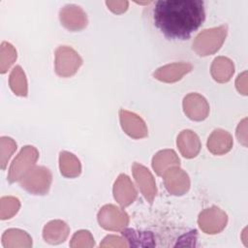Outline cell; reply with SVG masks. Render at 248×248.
<instances>
[{
  "label": "cell",
  "instance_id": "6da1fadb",
  "mask_svg": "<svg viewBox=\"0 0 248 248\" xmlns=\"http://www.w3.org/2000/svg\"><path fill=\"white\" fill-rule=\"evenodd\" d=\"M204 17L202 0H159L153 9L155 26L170 39H188Z\"/></svg>",
  "mask_w": 248,
  "mask_h": 248
},
{
  "label": "cell",
  "instance_id": "7a4b0ae2",
  "mask_svg": "<svg viewBox=\"0 0 248 248\" xmlns=\"http://www.w3.org/2000/svg\"><path fill=\"white\" fill-rule=\"evenodd\" d=\"M227 31L226 25L202 30L196 36L193 49L200 56H207L217 52L226 39Z\"/></svg>",
  "mask_w": 248,
  "mask_h": 248
},
{
  "label": "cell",
  "instance_id": "3957f363",
  "mask_svg": "<svg viewBox=\"0 0 248 248\" xmlns=\"http://www.w3.org/2000/svg\"><path fill=\"white\" fill-rule=\"evenodd\" d=\"M52 181L50 170L43 166L33 167L19 181L20 186L32 195H46Z\"/></svg>",
  "mask_w": 248,
  "mask_h": 248
},
{
  "label": "cell",
  "instance_id": "277c9868",
  "mask_svg": "<svg viewBox=\"0 0 248 248\" xmlns=\"http://www.w3.org/2000/svg\"><path fill=\"white\" fill-rule=\"evenodd\" d=\"M39 158V151L32 145L24 146L12 162L8 180L11 183L20 181L22 177L33 168Z\"/></svg>",
  "mask_w": 248,
  "mask_h": 248
},
{
  "label": "cell",
  "instance_id": "5b68a950",
  "mask_svg": "<svg viewBox=\"0 0 248 248\" xmlns=\"http://www.w3.org/2000/svg\"><path fill=\"white\" fill-rule=\"evenodd\" d=\"M82 64L78 53L68 46H60L55 50V72L61 78L74 76Z\"/></svg>",
  "mask_w": 248,
  "mask_h": 248
},
{
  "label": "cell",
  "instance_id": "8992f818",
  "mask_svg": "<svg viewBox=\"0 0 248 248\" xmlns=\"http://www.w3.org/2000/svg\"><path fill=\"white\" fill-rule=\"evenodd\" d=\"M98 222L107 231H121L128 226L129 216L121 208L106 204L98 212Z\"/></svg>",
  "mask_w": 248,
  "mask_h": 248
},
{
  "label": "cell",
  "instance_id": "52a82bcc",
  "mask_svg": "<svg viewBox=\"0 0 248 248\" xmlns=\"http://www.w3.org/2000/svg\"><path fill=\"white\" fill-rule=\"evenodd\" d=\"M228 222L227 214L219 207L212 206L202 210L198 218L200 229L207 234H215L222 232Z\"/></svg>",
  "mask_w": 248,
  "mask_h": 248
},
{
  "label": "cell",
  "instance_id": "ba28073f",
  "mask_svg": "<svg viewBox=\"0 0 248 248\" xmlns=\"http://www.w3.org/2000/svg\"><path fill=\"white\" fill-rule=\"evenodd\" d=\"M162 176L166 189L171 195L182 196L190 189V178L179 166L168 169Z\"/></svg>",
  "mask_w": 248,
  "mask_h": 248
},
{
  "label": "cell",
  "instance_id": "9c48e42d",
  "mask_svg": "<svg viewBox=\"0 0 248 248\" xmlns=\"http://www.w3.org/2000/svg\"><path fill=\"white\" fill-rule=\"evenodd\" d=\"M132 171L134 178L137 182V185L141 194L143 195L144 199L149 203H152L157 194V187L152 173L149 171L147 168L139 163L133 164Z\"/></svg>",
  "mask_w": 248,
  "mask_h": 248
},
{
  "label": "cell",
  "instance_id": "30bf717a",
  "mask_svg": "<svg viewBox=\"0 0 248 248\" xmlns=\"http://www.w3.org/2000/svg\"><path fill=\"white\" fill-rule=\"evenodd\" d=\"M61 24L70 31H79L86 27L87 16L84 11L77 5L64 6L59 13Z\"/></svg>",
  "mask_w": 248,
  "mask_h": 248
},
{
  "label": "cell",
  "instance_id": "8fae6325",
  "mask_svg": "<svg viewBox=\"0 0 248 248\" xmlns=\"http://www.w3.org/2000/svg\"><path fill=\"white\" fill-rule=\"evenodd\" d=\"M182 105L184 113L194 121H202L208 116L209 105L206 99L198 93L186 95Z\"/></svg>",
  "mask_w": 248,
  "mask_h": 248
},
{
  "label": "cell",
  "instance_id": "7c38bea8",
  "mask_svg": "<svg viewBox=\"0 0 248 248\" xmlns=\"http://www.w3.org/2000/svg\"><path fill=\"white\" fill-rule=\"evenodd\" d=\"M120 124L123 131L133 139H142L147 137L148 130L145 122L138 114L126 109L119 110Z\"/></svg>",
  "mask_w": 248,
  "mask_h": 248
},
{
  "label": "cell",
  "instance_id": "4fadbf2b",
  "mask_svg": "<svg viewBox=\"0 0 248 248\" xmlns=\"http://www.w3.org/2000/svg\"><path fill=\"white\" fill-rule=\"evenodd\" d=\"M113 197L115 201L122 206L126 207L130 205L138 196V192L130 179L126 174H120L113 185Z\"/></svg>",
  "mask_w": 248,
  "mask_h": 248
},
{
  "label": "cell",
  "instance_id": "5bb4252c",
  "mask_svg": "<svg viewBox=\"0 0 248 248\" xmlns=\"http://www.w3.org/2000/svg\"><path fill=\"white\" fill-rule=\"evenodd\" d=\"M192 70V65L186 62H178L165 65L158 68L153 76L156 79L163 82H175L178 81Z\"/></svg>",
  "mask_w": 248,
  "mask_h": 248
},
{
  "label": "cell",
  "instance_id": "9a60e30c",
  "mask_svg": "<svg viewBox=\"0 0 248 248\" xmlns=\"http://www.w3.org/2000/svg\"><path fill=\"white\" fill-rule=\"evenodd\" d=\"M177 147L183 157L191 159L196 157L202 147L200 138L191 130H183L177 136Z\"/></svg>",
  "mask_w": 248,
  "mask_h": 248
},
{
  "label": "cell",
  "instance_id": "2e32d148",
  "mask_svg": "<svg viewBox=\"0 0 248 248\" xmlns=\"http://www.w3.org/2000/svg\"><path fill=\"white\" fill-rule=\"evenodd\" d=\"M233 141L231 134L222 129L214 130L207 140V148L214 155L228 153L232 147Z\"/></svg>",
  "mask_w": 248,
  "mask_h": 248
},
{
  "label": "cell",
  "instance_id": "e0dca14e",
  "mask_svg": "<svg viewBox=\"0 0 248 248\" xmlns=\"http://www.w3.org/2000/svg\"><path fill=\"white\" fill-rule=\"evenodd\" d=\"M70 232L69 226L61 220L48 222L43 230V237L49 244H60L64 242Z\"/></svg>",
  "mask_w": 248,
  "mask_h": 248
},
{
  "label": "cell",
  "instance_id": "ac0fdd59",
  "mask_svg": "<svg viewBox=\"0 0 248 248\" xmlns=\"http://www.w3.org/2000/svg\"><path fill=\"white\" fill-rule=\"evenodd\" d=\"M211 76L217 82H227L231 79L234 73V66L231 59L225 56L216 57L210 68Z\"/></svg>",
  "mask_w": 248,
  "mask_h": 248
},
{
  "label": "cell",
  "instance_id": "d6986e66",
  "mask_svg": "<svg viewBox=\"0 0 248 248\" xmlns=\"http://www.w3.org/2000/svg\"><path fill=\"white\" fill-rule=\"evenodd\" d=\"M2 245L5 248H29L32 246L31 236L18 229L7 230L2 237Z\"/></svg>",
  "mask_w": 248,
  "mask_h": 248
},
{
  "label": "cell",
  "instance_id": "ffe728a7",
  "mask_svg": "<svg viewBox=\"0 0 248 248\" xmlns=\"http://www.w3.org/2000/svg\"><path fill=\"white\" fill-rule=\"evenodd\" d=\"M179 165L180 160L172 149L161 150L152 159V168L158 175H163L168 169Z\"/></svg>",
  "mask_w": 248,
  "mask_h": 248
},
{
  "label": "cell",
  "instance_id": "44dd1931",
  "mask_svg": "<svg viewBox=\"0 0 248 248\" xmlns=\"http://www.w3.org/2000/svg\"><path fill=\"white\" fill-rule=\"evenodd\" d=\"M59 169L63 176L68 178L78 177L81 172L79 160L71 152L62 151L59 155Z\"/></svg>",
  "mask_w": 248,
  "mask_h": 248
},
{
  "label": "cell",
  "instance_id": "7402d4cb",
  "mask_svg": "<svg viewBox=\"0 0 248 248\" xmlns=\"http://www.w3.org/2000/svg\"><path fill=\"white\" fill-rule=\"evenodd\" d=\"M9 84L12 89V91L21 97H26L28 93V87H27V80L25 74L20 66H16L9 78Z\"/></svg>",
  "mask_w": 248,
  "mask_h": 248
},
{
  "label": "cell",
  "instance_id": "603a6c76",
  "mask_svg": "<svg viewBox=\"0 0 248 248\" xmlns=\"http://www.w3.org/2000/svg\"><path fill=\"white\" fill-rule=\"evenodd\" d=\"M16 59V48L7 42H3L0 47V72L6 73Z\"/></svg>",
  "mask_w": 248,
  "mask_h": 248
},
{
  "label": "cell",
  "instance_id": "cb8c5ba5",
  "mask_svg": "<svg viewBox=\"0 0 248 248\" xmlns=\"http://www.w3.org/2000/svg\"><path fill=\"white\" fill-rule=\"evenodd\" d=\"M20 207L18 199L15 197H2L0 199V219L7 220L14 217Z\"/></svg>",
  "mask_w": 248,
  "mask_h": 248
},
{
  "label": "cell",
  "instance_id": "d4e9b609",
  "mask_svg": "<svg viewBox=\"0 0 248 248\" xmlns=\"http://www.w3.org/2000/svg\"><path fill=\"white\" fill-rule=\"evenodd\" d=\"M16 150V141L8 137H2L0 139V165L1 169L5 170L7 164Z\"/></svg>",
  "mask_w": 248,
  "mask_h": 248
},
{
  "label": "cell",
  "instance_id": "484cf974",
  "mask_svg": "<svg viewBox=\"0 0 248 248\" xmlns=\"http://www.w3.org/2000/svg\"><path fill=\"white\" fill-rule=\"evenodd\" d=\"M94 245L95 242L91 232L85 230L77 232L70 242V247L72 248H91Z\"/></svg>",
  "mask_w": 248,
  "mask_h": 248
},
{
  "label": "cell",
  "instance_id": "4316f807",
  "mask_svg": "<svg viewBox=\"0 0 248 248\" xmlns=\"http://www.w3.org/2000/svg\"><path fill=\"white\" fill-rule=\"evenodd\" d=\"M128 244L126 239L118 236V235H107L103 241L100 243V247H116V248H124L127 247Z\"/></svg>",
  "mask_w": 248,
  "mask_h": 248
},
{
  "label": "cell",
  "instance_id": "83f0119b",
  "mask_svg": "<svg viewBox=\"0 0 248 248\" xmlns=\"http://www.w3.org/2000/svg\"><path fill=\"white\" fill-rule=\"evenodd\" d=\"M106 5L114 14H122L127 11L128 1H106Z\"/></svg>",
  "mask_w": 248,
  "mask_h": 248
},
{
  "label": "cell",
  "instance_id": "f1b7e54d",
  "mask_svg": "<svg viewBox=\"0 0 248 248\" xmlns=\"http://www.w3.org/2000/svg\"><path fill=\"white\" fill-rule=\"evenodd\" d=\"M236 137L238 141L244 146H247V118H244L237 126Z\"/></svg>",
  "mask_w": 248,
  "mask_h": 248
},
{
  "label": "cell",
  "instance_id": "f546056e",
  "mask_svg": "<svg viewBox=\"0 0 248 248\" xmlns=\"http://www.w3.org/2000/svg\"><path fill=\"white\" fill-rule=\"evenodd\" d=\"M235 86L239 93L242 95L248 94V85H247V72H243L238 75L235 80Z\"/></svg>",
  "mask_w": 248,
  "mask_h": 248
}]
</instances>
